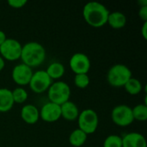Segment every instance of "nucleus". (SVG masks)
Listing matches in <instances>:
<instances>
[{"instance_id":"17","label":"nucleus","mask_w":147,"mask_h":147,"mask_svg":"<svg viewBox=\"0 0 147 147\" xmlns=\"http://www.w3.org/2000/svg\"><path fill=\"white\" fill-rule=\"evenodd\" d=\"M46 72L52 80L53 79H59L65 75V69L62 63L53 62L48 65V67L46 70Z\"/></svg>"},{"instance_id":"28","label":"nucleus","mask_w":147,"mask_h":147,"mask_svg":"<svg viewBox=\"0 0 147 147\" xmlns=\"http://www.w3.org/2000/svg\"><path fill=\"white\" fill-rule=\"evenodd\" d=\"M4 66H5V60L0 56V71L3 70Z\"/></svg>"},{"instance_id":"6","label":"nucleus","mask_w":147,"mask_h":147,"mask_svg":"<svg viewBox=\"0 0 147 147\" xmlns=\"http://www.w3.org/2000/svg\"><path fill=\"white\" fill-rule=\"evenodd\" d=\"M22 44L16 39H6L0 46V56L5 60L15 61L21 58Z\"/></svg>"},{"instance_id":"27","label":"nucleus","mask_w":147,"mask_h":147,"mask_svg":"<svg viewBox=\"0 0 147 147\" xmlns=\"http://www.w3.org/2000/svg\"><path fill=\"white\" fill-rule=\"evenodd\" d=\"M7 37H6V34L3 31L0 30V46L6 40Z\"/></svg>"},{"instance_id":"13","label":"nucleus","mask_w":147,"mask_h":147,"mask_svg":"<svg viewBox=\"0 0 147 147\" xmlns=\"http://www.w3.org/2000/svg\"><path fill=\"white\" fill-rule=\"evenodd\" d=\"M21 118L27 124H35L40 119V111L33 104H26L22 108Z\"/></svg>"},{"instance_id":"16","label":"nucleus","mask_w":147,"mask_h":147,"mask_svg":"<svg viewBox=\"0 0 147 147\" xmlns=\"http://www.w3.org/2000/svg\"><path fill=\"white\" fill-rule=\"evenodd\" d=\"M107 23L114 29H121L127 24V16L120 11L109 12Z\"/></svg>"},{"instance_id":"25","label":"nucleus","mask_w":147,"mask_h":147,"mask_svg":"<svg viewBox=\"0 0 147 147\" xmlns=\"http://www.w3.org/2000/svg\"><path fill=\"white\" fill-rule=\"evenodd\" d=\"M139 16L144 22H147V6L140 7V10H139Z\"/></svg>"},{"instance_id":"8","label":"nucleus","mask_w":147,"mask_h":147,"mask_svg":"<svg viewBox=\"0 0 147 147\" xmlns=\"http://www.w3.org/2000/svg\"><path fill=\"white\" fill-rule=\"evenodd\" d=\"M52 84L53 80L47 74L46 71L39 70L33 73L28 85L33 92L40 94L47 91Z\"/></svg>"},{"instance_id":"21","label":"nucleus","mask_w":147,"mask_h":147,"mask_svg":"<svg viewBox=\"0 0 147 147\" xmlns=\"http://www.w3.org/2000/svg\"><path fill=\"white\" fill-rule=\"evenodd\" d=\"M12 92V96H13V100L15 103H23L27 101L28 99V92L26 91V90H24L22 87H17L16 89H14L13 90H11Z\"/></svg>"},{"instance_id":"12","label":"nucleus","mask_w":147,"mask_h":147,"mask_svg":"<svg viewBox=\"0 0 147 147\" xmlns=\"http://www.w3.org/2000/svg\"><path fill=\"white\" fill-rule=\"evenodd\" d=\"M122 138V147H147L146 138L140 133H129Z\"/></svg>"},{"instance_id":"18","label":"nucleus","mask_w":147,"mask_h":147,"mask_svg":"<svg viewBox=\"0 0 147 147\" xmlns=\"http://www.w3.org/2000/svg\"><path fill=\"white\" fill-rule=\"evenodd\" d=\"M87 134L79 128L73 130L69 136V143L74 147H81L87 140Z\"/></svg>"},{"instance_id":"24","label":"nucleus","mask_w":147,"mask_h":147,"mask_svg":"<svg viewBox=\"0 0 147 147\" xmlns=\"http://www.w3.org/2000/svg\"><path fill=\"white\" fill-rule=\"evenodd\" d=\"M27 0H8L7 3L13 9H21L27 4Z\"/></svg>"},{"instance_id":"9","label":"nucleus","mask_w":147,"mask_h":147,"mask_svg":"<svg viewBox=\"0 0 147 147\" xmlns=\"http://www.w3.org/2000/svg\"><path fill=\"white\" fill-rule=\"evenodd\" d=\"M70 68L75 74H87L90 69V60L83 53H74L69 61Z\"/></svg>"},{"instance_id":"22","label":"nucleus","mask_w":147,"mask_h":147,"mask_svg":"<svg viewBox=\"0 0 147 147\" xmlns=\"http://www.w3.org/2000/svg\"><path fill=\"white\" fill-rule=\"evenodd\" d=\"M103 147H122V138L116 134L109 135L103 142Z\"/></svg>"},{"instance_id":"20","label":"nucleus","mask_w":147,"mask_h":147,"mask_svg":"<svg viewBox=\"0 0 147 147\" xmlns=\"http://www.w3.org/2000/svg\"><path fill=\"white\" fill-rule=\"evenodd\" d=\"M134 120L139 121H145L147 120V105L138 104L134 109H132Z\"/></svg>"},{"instance_id":"15","label":"nucleus","mask_w":147,"mask_h":147,"mask_svg":"<svg viewBox=\"0 0 147 147\" xmlns=\"http://www.w3.org/2000/svg\"><path fill=\"white\" fill-rule=\"evenodd\" d=\"M14 104L11 90L7 88H0V113L9 112Z\"/></svg>"},{"instance_id":"5","label":"nucleus","mask_w":147,"mask_h":147,"mask_svg":"<svg viewBox=\"0 0 147 147\" xmlns=\"http://www.w3.org/2000/svg\"><path fill=\"white\" fill-rule=\"evenodd\" d=\"M78 121V128L88 135L94 134L96 131L99 124V118L95 110L87 109L79 113Z\"/></svg>"},{"instance_id":"26","label":"nucleus","mask_w":147,"mask_h":147,"mask_svg":"<svg viewBox=\"0 0 147 147\" xmlns=\"http://www.w3.org/2000/svg\"><path fill=\"white\" fill-rule=\"evenodd\" d=\"M141 34L145 40H147V22H144L142 28H141Z\"/></svg>"},{"instance_id":"29","label":"nucleus","mask_w":147,"mask_h":147,"mask_svg":"<svg viewBox=\"0 0 147 147\" xmlns=\"http://www.w3.org/2000/svg\"><path fill=\"white\" fill-rule=\"evenodd\" d=\"M139 4L140 5V7L147 6V0H140V1H139Z\"/></svg>"},{"instance_id":"14","label":"nucleus","mask_w":147,"mask_h":147,"mask_svg":"<svg viewBox=\"0 0 147 147\" xmlns=\"http://www.w3.org/2000/svg\"><path fill=\"white\" fill-rule=\"evenodd\" d=\"M60 110L61 117L70 121L77 120L80 113L77 104L71 101H67L62 105H60Z\"/></svg>"},{"instance_id":"3","label":"nucleus","mask_w":147,"mask_h":147,"mask_svg":"<svg viewBox=\"0 0 147 147\" xmlns=\"http://www.w3.org/2000/svg\"><path fill=\"white\" fill-rule=\"evenodd\" d=\"M131 78V70L122 64H116L110 67L107 75L108 83L113 87H124Z\"/></svg>"},{"instance_id":"11","label":"nucleus","mask_w":147,"mask_h":147,"mask_svg":"<svg viewBox=\"0 0 147 147\" xmlns=\"http://www.w3.org/2000/svg\"><path fill=\"white\" fill-rule=\"evenodd\" d=\"M61 117L60 106L48 102L40 110V118L46 122H55Z\"/></svg>"},{"instance_id":"1","label":"nucleus","mask_w":147,"mask_h":147,"mask_svg":"<svg viewBox=\"0 0 147 147\" xmlns=\"http://www.w3.org/2000/svg\"><path fill=\"white\" fill-rule=\"evenodd\" d=\"M109 10L98 2H89L83 9L85 22L93 28H101L107 23Z\"/></svg>"},{"instance_id":"2","label":"nucleus","mask_w":147,"mask_h":147,"mask_svg":"<svg viewBox=\"0 0 147 147\" xmlns=\"http://www.w3.org/2000/svg\"><path fill=\"white\" fill-rule=\"evenodd\" d=\"M46 56V49L41 44L30 41L22 46L20 59L22 60V64L33 68L40 66L45 61Z\"/></svg>"},{"instance_id":"23","label":"nucleus","mask_w":147,"mask_h":147,"mask_svg":"<svg viewBox=\"0 0 147 147\" xmlns=\"http://www.w3.org/2000/svg\"><path fill=\"white\" fill-rule=\"evenodd\" d=\"M74 84L79 89H85L90 84L88 74H76L74 77Z\"/></svg>"},{"instance_id":"4","label":"nucleus","mask_w":147,"mask_h":147,"mask_svg":"<svg viewBox=\"0 0 147 147\" xmlns=\"http://www.w3.org/2000/svg\"><path fill=\"white\" fill-rule=\"evenodd\" d=\"M71 93V91L70 86L63 81L53 83L47 90L49 102L58 104L59 106L69 101Z\"/></svg>"},{"instance_id":"19","label":"nucleus","mask_w":147,"mask_h":147,"mask_svg":"<svg viewBox=\"0 0 147 147\" xmlns=\"http://www.w3.org/2000/svg\"><path fill=\"white\" fill-rule=\"evenodd\" d=\"M124 88H125V90L130 94V95H133V96H135V95H138L140 94L142 90H143V85L141 84V82L135 78H131L127 82V84L124 85Z\"/></svg>"},{"instance_id":"10","label":"nucleus","mask_w":147,"mask_h":147,"mask_svg":"<svg viewBox=\"0 0 147 147\" xmlns=\"http://www.w3.org/2000/svg\"><path fill=\"white\" fill-rule=\"evenodd\" d=\"M33 73L34 72L32 71V68L22 63L16 65L13 68L11 72V77L13 81L16 84L20 86H25L29 84Z\"/></svg>"},{"instance_id":"7","label":"nucleus","mask_w":147,"mask_h":147,"mask_svg":"<svg viewBox=\"0 0 147 147\" xmlns=\"http://www.w3.org/2000/svg\"><path fill=\"white\" fill-rule=\"evenodd\" d=\"M113 122L119 127H127L134 122L132 108L127 105L121 104L115 107L111 113Z\"/></svg>"}]
</instances>
